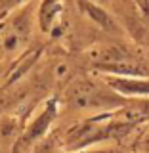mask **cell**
<instances>
[{
	"instance_id": "1",
	"label": "cell",
	"mask_w": 149,
	"mask_h": 153,
	"mask_svg": "<svg viewBox=\"0 0 149 153\" xmlns=\"http://www.w3.org/2000/svg\"><path fill=\"white\" fill-rule=\"evenodd\" d=\"M54 117H56V105H54V103H50V105L46 107V111L36 119V123H35V124H33V126L27 130V134H25V136H23L21 140L17 142V149H23V147L29 146L31 142H35L38 136H42V132L46 130L48 124L54 121Z\"/></svg>"
}]
</instances>
